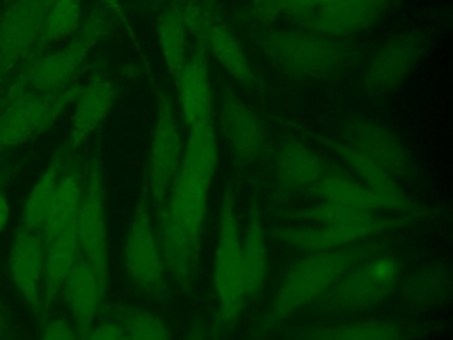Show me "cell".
<instances>
[{"label": "cell", "mask_w": 453, "mask_h": 340, "mask_svg": "<svg viewBox=\"0 0 453 340\" xmlns=\"http://www.w3.org/2000/svg\"><path fill=\"white\" fill-rule=\"evenodd\" d=\"M186 131L180 166L156 218L170 223L189 241L193 266L198 273L205 239L209 191L218 170L219 147L214 122L195 124Z\"/></svg>", "instance_id": "1"}, {"label": "cell", "mask_w": 453, "mask_h": 340, "mask_svg": "<svg viewBox=\"0 0 453 340\" xmlns=\"http://www.w3.org/2000/svg\"><path fill=\"white\" fill-rule=\"evenodd\" d=\"M384 250L386 243L373 237L345 248L308 253L297 260L280 282L273 299L258 321L257 331L260 335H267L278 329L297 312L308 308L320 296H324V292L349 267Z\"/></svg>", "instance_id": "2"}, {"label": "cell", "mask_w": 453, "mask_h": 340, "mask_svg": "<svg viewBox=\"0 0 453 340\" xmlns=\"http://www.w3.org/2000/svg\"><path fill=\"white\" fill-rule=\"evenodd\" d=\"M255 42L271 64L296 81L340 78L357 60L356 50L347 42L303 27L262 30Z\"/></svg>", "instance_id": "3"}, {"label": "cell", "mask_w": 453, "mask_h": 340, "mask_svg": "<svg viewBox=\"0 0 453 340\" xmlns=\"http://www.w3.org/2000/svg\"><path fill=\"white\" fill-rule=\"evenodd\" d=\"M403 278L402 260L395 253H375L349 267L313 305V315L324 321L359 315L386 303Z\"/></svg>", "instance_id": "4"}, {"label": "cell", "mask_w": 453, "mask_h": 340, "mask_svg": "<svg viewBox=\"0 0 453 340\" xmlns=\"http://www.w3.org/2000/svg\"><path fill=\"white\" fill-rule=\"evenodd\" d=\"M108 16L106 9H96L81 23L78 32L65 39V44L27 60L12 76L9 87L34 92H55L71 85L94 48L106 35L110 27Z\"/></svg>", "instance_id": "5"}, {"label": "cell", "mask_w": 453, "mask_h": 340, "mask_svg": "<svg viewBox=\"0 0 453 340\" xmlns=\"http://www.w3.org/2000/svg\"><path fill=\"white\" fill-rule=\"evenodd\" d=\"M83 83L55 92H34L28 89L7 87L0 103V154L35 142L62 117L74 103Z\"/></svg>", "instance_id": "6"}, {"label": "cell", "mask_w": 453, "mask_h": 340, "mask_svg": "<svg viewBox=\"0 0 453 340\" xmlns=\"http://www.w3.org/2000/svg\"><path fill=\"white\" fill-rule=\"evenodd\" d=\"M212 283L218 299V326L228 328L241 315L248 301L241 232L235 211V193L232 186L223 189L219 202Z\"/></svg>", "instance_id": "7"}, {"label": "cell", "mask_w": 453, "mask_h": 340, "mask_svg": "<svg viewBox=\"0 0 453 340\" xmlns=\"http://www.w3.org/2000/svg\"><path fill=\"white\" fill-rule=\"evenodd\" d=\"M120 259L127 280L140 294L154 301L168 299L170 276L159 248L147 189H143L136 198L133 216L124 236Z\"/></svg>", "instance_id": "8"}, {"label": "cell", "mask_w": 453, "mask_h": 340, "mask_svg": "<svg viewBox=\"0 0 453 340\" xmlns=\"http://www.w3.org/2000/svg\"><path fill=\"white\" fill-rule=\"evenodd\" d=\"M428 211L402 212V214H379L354 221L329 223V225H304V227H278L271 236L299 251L315 253L336 248H345L357 244L391 230H398L416 223L419 218L426 216Z\"/></svg>", "instance_id": "9"}, {"label": "cell", "mask_w": 453, "mask_h": 340, "mask_svg": "<svg viewBox=\"0 0 453 340\" xmlns=\"http://www.w3.org/2000/svg\"><path fill=\"white\" fill-rule=\"evenodd\" d=\"M76 239L81 257L94 267L101 287L110 283V243L103 166L97 154L90 156L83 172V193L76 218Z\"/></svg>", "instance_id": "10"}, {"label": "cell", "mask_w": 453, "mask_h": 340, "mask_svg": "<svg viewBox=\"0 0 453 340\" xmlns=\"http://www.w3.org/2000/svg\"><path fill=\"white\" fill-rule=\"evenodd\" d=\"M154 96H156V110H154V124L149 140V154H147V195L152 204H156V212L165 205L168 188L180 166L182 152H184V138L180 126L175 117V110L159 87H156L150 78Z\"/></svg>", "instance_id": "11"}, {"label": "cell", "mask_w": 453, "mask_h": 340, "mask_svg": "<svg viewBox=\"0 0 453 340\" xmlns=\"http://www.w3.org/2000/svg\"><path fill=\"white\" fill-rule=\"evenodd\" d=\"M184 19L188 32L234 81L244 87H251L255 83V73L248 53L214 4L186 0Z\"/></svg>", "instance_id": "12"}, {"label": "cell", "mask_w": 453, "mask_h": 340, "mask_svg": "<svg viewBox=\"0 0 453 340\" xmlns=\"http://www.w3.org/2000/svg\"><path fill=\"white\" fill-rule=\"evenodd\" d=\"M338 140L377 163L400 182L416 174L411 151L395 131L380 122L361 115L349 117L340 126Z\"/></svg>", "instance_id": "13"}, {"label": "cell", "mask_w": 453, "mask_h": 340, "mask_svg": "<svg viewBox=\"0 0 453 340\" xmlns=\"http://www.w3.org/2000/svg\"><path fill=\"white\" fill-rule=\"evenodd\" d=\"M426 51V37L418 30L389 35L370 57L361 85L366 94H386L400 87Z\"/></svg>", "instance_id": "14"}, {"label": "cell", "mask_w": 453, "mask_h": 340, "mask_svg": "<svg viewBox=\"0 0 453 340\" xmlns=\"http://www.w3.org/2000/svg\"><path fill=\"white\" fill-rule=\"evenodd\" d=\"M50 0H14L0 16V78L12 80L34 55Z\"/></svg>", "instance_id": "15"}, {"label": "cell", "mask_w": 453, "mask_h": 340, "mask_svg": "<svg viewBox=\"0 0 453 340\" xmlns=\"http://www.w3.org/2000/svg\"><path fill=\"white\" fill-rule=\"evenodd\" d=\"M214 128L219 129L230 152L241 163L257 161L265 151L264 122L230 87H221L218 103H214Z\"/></svg>", "instance_id": "16"}, {"label": "cell", "mask_w": 453, "mask_h": 340, "mask_svg": "<svg viewBox=\"0 0 453 340\" xmlns=\"http://www.w3.org/2000/svg\"><path fill=\"white\" fill-rule=\"evenodd\" d=\"M395 0H313L303 28L329 37H347L370 30L391 11Z\"/></svg>", "instance_id": "17"}, {"label": "cell", "mask_w": 453, "mask_h": 340, "mask_svg": "<svg viewBox=\"0 0 453 340\" xmlns=\"http://www.w3.org/2000/svg\"><path fill=\"white\" fill-rule=\"evenodd\" d=\"M42 273H44V237L41 230L18 227L9 251L11 282L37 321L42 315Z\"/></svg>", "instance_id": "18"}, {"label": "cell", "mask_w": 453, "mask_h": 340, "mask_svg": "<svg viewBox=\"0 0 453 340\" xmlns=\"http://www.w3.org/2000/svg\"><path fill=\"white\" fill-rule=\"evenodd\" d=\"M173 87L186 129L195 124L214 122L216 101L209 73V55L196 41L182 69L173 78Z\"/></svg>", "instance_id": "19"}, {"label": "cell", "mask_w": 453, "mask_h": 340, "mask_svg": "<svg viewBox=\"0 0 453 340\" xmlns=\"http://www.w3.org/2000/svg\"><path fill=\"white\" fill-rule=\"evenodd\" d=\"M313 195L320 197L322 200H331L338 202L354 209L368 211L373 214H402V212H416V211H428L426 205L411 200V202H400V200H391L386 198L373 189L366 188L354 177H349L342 172L329 170L320 182L315 186Z\"/></svg>", "instance_id": "20"}, {"label": "cell", "mask_w": 453, "mask_h": 340, "mask_svg": "<svg viewBox=\"0 0 453 340\" xmlns=\"http://www.w3.org/2000/svg\"><path fill=\"white\" fill-rule=\"evenodd\" d=\"M418 335V326L400 317H363L301 331L303 340H414Z\"/></svg>", "instance_id": "21"}, {"label": "cell", "mask_w": 453, "mask_h": 340, "mask_svg": "<svg viewBox=\"0 0 453 340\" xmlns=\"http://www.w3.org/2000/svg\"><path fill=\"white\" fill-rule=\"evenodd\" d=\"M117 99L115 85L103 73H96L88 78L78 97L74 99V108L71 113L69 143L71 151L80 149L104 122L110 115Z\"/></svg>", "instance_id": "22"}, {"label": "cell", "mask_w": 453, "mask_h": 340, "mask_svg": "<svg viewBox=\"0 0 453 340\" xmlns=\"http://www.w3.org/2000/svg\"><path fill=\"white\" fill-rule=\"evenodd\" d=\"M327 172V163L299 140H287L276 151L274 179L283 193H313L315 186Z\"/></svg>", "instance_id": "23"}, {"label": "cell", "mask_w": 453, "mask_h": 340, "mask_svg": "<svg viewBox=\"0 0 453 340\" xmlns=\"http://www.w3.org/2000/svg\"><path fill=\"white\" fill-rule=\"evenodd\" d=\"M58 296L73 319L71 322L80 340H83L88 329L96 324L106 292L103 290L94 267L81 255L67 274Z\"/></svg>", "instance_id": "24"}, {"label": "cell", "mask_w": 453, "mask_h": 340, "mask_svg": "<svg viewBox=\"0 0 453 340\" xmlns=\"http://www.w3.org/2000/svg\"><path fill=\"white\" fill-rule=\"evenodd\" d=\"M80 259L76 228L60 232L44 239V273H42V315L48 317L50 308L60 294V289Z\"/></svg>", "instance_id": "25"}, {"label": "cell", "mask_w": 453, "mask_h": 340, "mask_svg": "<svg viewBox=\"0 0 453 340\" xmlns=\"http://www.w3.org/2000/svg\"><path fill=\"white\" fill-rule=\"evenodd\" d=\"M241 251H242V262H244L248 299H253L264 290L267 273H269L267 234L262 223L257 200H251V205L248 207V212H246L244 232L241 236Z\"/></svg>", "instance_id": "26"}, {"label": "cell", "mask_w": 453, "mask_h": 340, "mask_svg": "<svg viewBox=\"0 0 453 340\" xmlns=\"http://www.w3.org/2000/svg\"><path fill=\"white\" fill-rule=\"evenodd\" d=\"M184 5H186V0H172L163 7L156 23L159 55L172 80L179 74V71L182 69L184 62L189 57V48H188L189 32L184 19Z\"/></svg>", "instance_id": "27"}, {"label": "cell", "mask_w": 453, "mask_h": 340, "mask_svg": "<svg viewBox=\"0 0 453 340\" xmlns=\"http://www.w3.org/2000/svg\"><path fill=\"white\" fill-rule=\"evenodd\" d=\"M83 172L85 165L81 166L80 163L65 166L42 227L44 239H50L60 232L76 227V218L83 193Z\"/></svg>", "instance_id": "28"}, {"label": "cell", "mask_w": 453, "mask_h": 340, "mask_svg": "<svg viewBox=\"0 0 453 340\" xmlns=\"http://www.w3.org/2000/svg\"><path fill=\"white\" fill-rule=\"evenodd\" d=\"M324 145L357 177L361 184L373 189L375 193L400 202H411L412 198L402 188V182L389 175L384 168H380L372 159L365 158L363 154L356 152L354 149L342 143L338 138H324Z\"/></svg>", "instance_id": "29"}, {"label": "cell", "mask_w": 453, "mask_h": 340, "mask_svg": "<svg viewBox=\"0 0 453 340\" xmlns=\"http://www.w3.org/2000/svg\"><path fill=\"white\" fill-rule=\"evenodd\" d=\"M67 158H69L67 149L60 147L53 154V158L48 161L42 174L37 177V181L34 182L32 189L27 195V200H25V205L21 211V218H19V227L42 232L51 200H53L57 186H58V181L67 166Z\"/></svg>", "instance_id": "30"}, {"label": "cell", "mask_w": 453, "mask_h": 340, "mask_svg": "<svg viewBox=\"0 0 453 340\" xmlns=\"http://www.w3.org/2000/svg\"><path fill=\"white\" fill-rule=\"evenodd\" d=\"M402 298L416 308H432L448 301L451 294V273L442 264H426L414 269L400 282Z\"/></svg>", "instance_id": "31"}, {"label": "cell", "mask_w": 453, "mask_h": 340, "mask_svg": "<svg viewBox=\"0 0 453 340\" xmlns=\"http://www.w3.org/2000/svg\"><path fill=\"white\" fill-rule=\"evenodd\" d=\"M81 23H83V0H53L46 11L34 55L50 44L69 39L73 34L78 32Z\"/></svg>", "instance_id": "32"}, {"label": "cell", "mask_w": 453, "mask_h": 340, "mask_svg": "<svg viewBox=\"0 0 453 340\" xmlns=\"http://www.w3.org/2000/svg\"><path fill=\"white\" fill-rule=\"evenodd\" d=\"M111 319L124 326L127 340H172L166 322L147 308L119 305L113 306Z\"/></svg>", "instance_id": "33"}, {"label": "cell", "mask_w": 453, "mask_h": 340, "mask_svg": "<svg viewBox=\"0 0 453 340\" xmlns=\"http://www.w3.org/2000/svg\"><path fill=\"white\" fill-rule=\"evenodd\" d=\"M370 216H379V214L354 209V207H349V205H343L338 202H331V200H320L304 209L294 211L292 214H288V220L301 221L306 225H329V223L363 220V218H370Z\"/></svg>", "instance_id": "34"}, {"label": "cell", "mask_w": 453, "mask_h": 340, "mask_svg": "<svg viewBox=\"0 0 453 340\" xmlns=\"http://www.w3.org/2000/svg\"><path fill=\"white\" fill-rule=\"evenodd\" d=\"M288 4L290 0H250L244 9V18L258 25L285 21Z\"/></svg>", "instance_id": "35"}, {"label": "cell", "mask_w": 453, "mask_h": 340, "mask_svg": "<svg viewBox=\"0 0 453 340\" xmlns=\"http://www.w3.org/2000/svg\"><path fill=\"white\" fill-rule=\"evenodd\" d=\"M41 340H80L73 322L62 315L46 317L42 322Z\"/></svg>", "instance_id": "36"}, {"label": "cell", "mask_w": 453, "mask_h": 340, "mask_svg": "<svg viewBox=\"0 0 453 340\" xmlns=\"http://www.w3.org/2000/svg\"><path fill=\"white\" fill-rule=\"evenodd\" d=\"M83 340H127V335L124 326L110 317L94 324Z\"/></svg>", "instance_id": "37"}, {"label": "cell", "mask_w": 453, "mask_h": 340, "mask_svg": "<svg viewBox=\"0 0 453 340\" xmlns=\"http://www.w3.org/2000/svg\"><path fill=\"white\" fill-rule=\"evenodd\" d=\"M103 2V5L106 7V11H108V14L110 16H113L120 25H122V28L126 30V34H127V37L131 39V42H133V46L142 53V50H140V44H138V37H136V32H134V28H133V25H131V21H129V18L126 16V12H124V7H122V2L120 0H101Z\"/></svg>", "instance_id": "38"}, {"label": "cell", "mask_w": 453, "mask_h": 340, "mask_svg": "<svg viewBox=\"0 0 453 340\" xmlns=\"http://www.w3.org/2000/svg\"><path fill=\"white\" fill-rule=\"evenodd\" d=\"M0 340H18L14 319L2 298H0Z\"/></svg>", "instance_id": "39"}, {"label": "cell", "mask_w": 453, "mask_h": 340, "mask_svg": "<svg viewBox=\"0 0 453 340\" xmlns=\"http://www.w3.org/2000/svg\"><path fill=\"white\" fill-rule=\"evenodd\" d=\"M180 340H209V331H207L205 321L202 317H196L189 324L188 331L184 333V336Z\"/></svg>", "instance_id": "40"}, {"label": "cell", "mask_w": 453, "mask_h": 340, "mask_svg": "<svg viewBox=\"0 0 453 340\" xmlns=\"http://www.w3.org/2000/svg\"><path fill=\"white\" fill-rule=\"evenodd\" d=\"M23 161L19 158H7V154H0V179L14 177Z\"/></svg>", "instance_id": "41"}, {"label": "cell", "mask_w": 453, "mask_h": 340, "mask_svg": "<svg viewBox=\"0 0 453 340\" xmlns=\"http://www.w3.org/2000/svg\"><path fill=\"white\" fill-rule=\"evenodd\" d=\"M11 181V177H2L0 179V232L7 227V221H9V216H11V207H9V202H7V197L4 193V186Z\"/></svg>", "instance_id": "42"}, {"label": "cell", "mask_w": 453, "mask_h": 340, "mask_svg": "<svg viewBox=\"0 0 453 340\" xmlns=\"http://www.w3.org/2000/svg\"><path fill=\"white\" fill-rule=\"evenodd\" d=\"M9 81H11V80H5V78H0V103H2V99H4V96H5V92H7V87H9Z\"/></svg>", "instance_id": "43"}, {"label": "cell", "mask_w": 453, "mask_h": 340, "mask_svg": "<svg viewBox=\"0 0 453 340\" xmlns=\"http://www.w3.org/2000/svg\"><path fill=\"white\" fill-rule=\"evenodd\" d=\"M4 2H5V4H11V2H14V0H4Z\"/></svg>", "instance_id": "44"}, {"label": "cell", "mask_w": 453, "mask_h": 340, "mask_svg": "<svg viewBox=\"0 0 453 340\" xmlns=\"http://www.w3.org/2000/svg\"><path fill=\"white\" fill-rule=\"evenodd\" d=\"M50 2H53V0H50Z\"/></svg>", "instance_id": "45"}]
</instances>
